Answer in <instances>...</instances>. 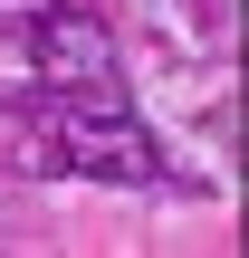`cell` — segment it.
Segmentation results:
<instances>
[{"label":"cell","mask_w":249,"mask_h":258,"mask_svg":"<svg viewBox=\"0 0 249 258\" xmlns=\"http://www.w3.org/2000/svg\"><path fill=\"white\" fill-rule=\"evenodd\" d=\"M19 48H29V67H38V86H48V96L125 105V57H115V38H106V19H96V10H77V0H38V10H29V29H19Z\"/></svg>","instance_id":"7a4b0ae2"},{"label":"cell","mask_w":249,"mask_h":258,"mask_svg":"<svg viewBox=\"0 0 249 258\" xmlns=\"http://www.w3.org/2000/svg\"><path fill=\"white\" fill-rule=\"evenodd\" d=\"M0 10H10V0H0Z\"/></svg>","instance_id":"3957f363"},{"label":"cell","mask_w":249,"mask_h":258,"mask_svg":"<svg viewBox=\"0 0 249 258\" xmlns=\"http://www.w3.org/2000/svg\"><path fill=\"white\" fill-rule=\"evenodd\" d=\"M29 172H86V182H163V144L96 96H38L29 105Z\"/></svg>","instance_id":"6da1fadb"}]
</instances>
